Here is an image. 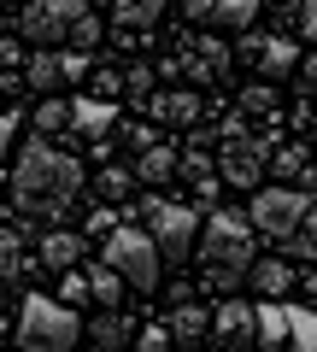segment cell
Here are the masks:
<instances>
[{
	"mask_svg": "<svg viewBox=\"0 0 317 352\" xmlns=\"http://www.w3.org/2000/svg\"><path fill=\"white\" fill-rule=\"evenodd\" d=\"M288 247L300 252L305 264L317 258V206H305V217H300V223H294V235H288Z\"/></svg>",
	"mask_w": 317,
	"mask_h": 352,
	"instance_id": "obj_30",
	"label": "cell"
},
{
	"mask_svg": "<svg viewBox=\"0 0 317 352\" xmlns=\"http://www.w3.org/2000/svg\"><path fill=\"white\" fill-rule=\"evenodd\" d=\"M159 12H165V0H112V18H118V30H153L159 24Z\"/></svg>",
	"mask_w": 317,
	"mask_h": 352,
	"instance_id": "obj_21",
	"label": "cell"
},
{
	"mask_svg": "<svg viewBox=\"0 0 317 352\" xmlns=\"http://www.w3.org/2000/svg\"><path fill=\"white\" fill-rule=\"evenodd\" d=\"M135 346L141 352H165V346H177V340H171L165 323H153V329H141V335H135Z\"/></svg>",
	"mask_w": 317,
	"mask_h": 352,
	"instance_id": "obj_34",
	"label": "cell"
},
{
	"mask_svg": "<svg viewBox=\"0 0 317 352\" xmlns=\"http://www.w3.org/2000/svg\"><path fill=\"white\" fill-rule=\"evenodd\" d=\"M24 270H30V258H24V235H18L12 223H0V276L18 282Z\"/></svg>",
	"mask_w": 317,
	"mask_h": 352,
	"instance_id": "obj_24",
	"label": "cell"
},
{
	"mask_svg": "<svg viewBox=\"0 0 317 352\" xmlns=\"http://www.w3.org/2000/svg\"><path fill=\"white\" fill-rule=\"evenodd\" d=\"M288 340L300 352H317V305H288Z\"/></svg>",
	"mask_w": 317,
	"mask_h": 352,
	"instance_id": "obj_27",
	"label": "cell"
},
{
	"mask_svg": "<svg viewBox=\"0 0 317 352\" xmlns=\"http://www.w3.org/2000/svg\"><path fill=\"white\" fill-rule=\"evenodd\" d=\"M83 71H89V53H83V47L59 53V76H65V82H83Z\"/></svg>",
	"mask_w": 317,
	"mask_h": 352,
	"instance_id": "obj_35",
	"label": "cell"
},
{
	"mask_svg": "<svg viewBox=\"0 0 317 352\" xmlns=\"http://www.w3.org/2000/svg\"><path fill=\"white\" fill-rule=\"evenodd\" d=\"M282 6H300V0H282Z\"/></svg>",
	"mask_w": 317,
	"mask_h": 352,
	"instance_id": "obj_42",
	"label": "cell"
},
{
	"mask_svg": "<svg viewBox=\"0 0 317 352\" xmlns=\"http://www.w3.org/2000/svg\"><path fill=\"white\" fill-rule=\"evenodd\" d=\"M83 159H71V153H59L47 135L24 141V153H18L12 164V200L18 212L30 217H65L71 212V200L83 194Z\"/></svg>",
	"mask_w": 317,
	"mask_h": 352,
	"instance_id": "obj_1",
	"label": "cell"
},
{
	"mask_svg": "<svg viewBox=\"0 0 317 352\" xmlns=\"http://www.w3.org/2000/svg\"><path fill=\"white\" fill-rule=\"evenodd\" d=\"M247 264H253V217L217 206V212L200 223V270H206V288H217V294L241 288V282H247Z\"/></svg>",
	"mask_w": 317,
	"mask_h": 352,
	"instance_id": "obj_2",
	"label": "cell"
},
{
	"mask_svg": "<svg viewBox=\"0 0 317 352\" xmlns=\"http://www.w3.org/2000/svg\"><path fill=\"white\" fill-rule=\"evenodd\" d=\"M24 82L36 88V94L65 88V76H59V53H53V47H36V53H30V65H24Z\"/></svg>",
	"mask_w": 317,
	"mask_h": 352,
	"instance_id": "obj_20",
	"label": "cell"
},
{
	"mask_svg": "<svg viewBox=\"0 0 317 352\" xmlns=\"http://www.w3.org/2000/svg\"><path fill=\"white\" fill-rule=\"evenodd\" d=\"M124 288H129V282L118 276L112 264H94V270H89V300L94 305H118V300H124Z\"/></svg>",
	"mask_w": 317,
	"mask_h": 352,
	"instance_id": "obj_26",
	"label": "cell"
},
{
	"mask_svg": "<svg viewBox=\"0 0 317 352\" xmlns=\"http://www.w3.org/2000/svg\"><path fill=\"white\" fill-rule=\"evenodd\" d=\"M241 53L259 65V76H270V82H276V76H288L294 65H300V47H294L288 36H247Z\"/></svg>",
	"mask_w": 317,
	"mask_h": 352,
	"instance_id": "obj_10",
	"label": "cell"
},
{
	"mask_svg": "<svg viewBox=\"0 0 317 352\" xmlns=\"http://www.w3.org/2000/svg\"><path fill=\"white\" fill-rule=\"evenodd\" d=\"M129 188H135V170H124V164H112V170H100V176H94V194H100L106 206L129 200Z\"/></svg>",
	"mask_w": 317,
	"mask_h": 352,
	"instance_id": "obj_28",
	"label": "cell"
},
{
	"mask_svg": "<svg viewBox=\"0 0 317 352\" xmlns=\"http://www.w3.org/2000/svg\"><path fill=\"white\" fill-rule=\"evenodd\" d=\"M259 335V317H253V305H241V300H223L212 311V340L217 346H247V340Z\"/></svg>",
	"mask_w": 317,
	"mask_h": 352,
	"instance_id": "obj_12",
	"label": "cell"
},
{
	"mask_svg": "<svg viewBox=\"0 0 317 352\" xmlns=\"http://www.w3.org/2000/svg\"><path fill=\"white\" fill-rule=\"evenodd\" d=\"M106 264H112L135 294H153V288H159V264H165V252H159V241H153L147 229H135L124 217L118 229H106Z\"/></svg>",
	"mask_w": 317,
	"mask_h": 352,
	"instance_id": "obj_4",
	"label": "cell"
},
{
	"mask_svg": "<svg viewBox=\"0 0 317 352\" xmlns=\"http://www.w3.org/2000/svg\"><path fill=\"white\" fill-rule=\"evenodd\" d=\"M300 88H305V94H317V53L300 65Z\"/></svg>",
	"mask_w": 317,
	"mask_h": 352,
	"instance_id": "obj_40",
	"label": "cell"
},
{
	"mask_svg": "<svg viewBox=\"0 0 317 352\" xmlns=\"http://www.w3.org/2000/svg\"><path fill=\"white\" fill-rule=\"evenodd\" d=\"M265 176H276V182H294V188H311V182H317V176H311V153H305V147H270Z\"/></svg>",
	"mask_w": 317,
	"mask_h": 352,
	"instance_id": "obj_14",
	"label": "cell"
},
{
	"mask_svg": "<svg viewBox=\"0 0 317 352\" xmlns=\"http://www.w3.org/2000/svg\"><path fill=\"white\" fill-rule=\"evenodd\" d=\"M182 12H188L194 24H212V0H182Z\"/></svg>",
	"mask_w": 317,
	"mask_h": 352,
	"instance_id": "obj_39",
	"label": "cell"
},
{
	"mask_svg": "<svg viewBox=\"0 0 317 352\" xmlns=\"http://www.w3.org/2000/svg\"><path fill=\"white\" fill-rule=\"evenodd\" d=\"M300 36L317 41V0H300Z\"/></svg>",
	"mask_w": 317,
	"mask_h": 352,
	"instance_id": "obj_37",
	"label": "cell"
},
{
	"mask_svg": "<svg viewBox=\"0 0 317 352\" xmlns=\"http://www.w3.org/2000/svg\"><path fill=\"white\" fill-rule=\"evenodd\" d=\"M177 159H182V153L171 147V141H147V147L135 153V164H129V170H135V182L159 188V182H171V176H177Z\"/></svg>",
	"mask_w": 317,
	"mask_h": 352,
	"instance_id": "obj_13",
	"label": "cell"
},
{
	"mask_svg": "<svg viewBox=\"0 0 317 352\" xmlns=\"http://www.w3.org/2000/svg\"><path fill=\"white\" fill-rule=\"evenodd\" d=\"M259 6L265 0H212V24L217 30H247L259 18Z\"/></svg>",
	"mask_w": 317,
	"mask_h": 352,
	"instance_id": "obj_25",
	"label": "cell"
},
{
	"mask_svg": "<svg viewBox=\"0 0 317 352\" xmlns=\"http://www.w3.org/2000/svg\"><path fill=\"white\" fill-rule=\"evenodd\" d=\"M89 12L83 0H24V12H18V30H24L36 47H53V41L71 36V24Z\"/></svg>",
	"mask_w": 317,
	"mask_h": 352,
	"instance_id": "obj_8",
	"label": "cell"
},
{
	"mask_svg": "<svg viewBox=\"0 0 317 352\" xmlns=\"http://www.w3.org/2000/svg\"><path fill=\"white\" fill-rule=\"evenodd\" d=\"M83 340V317H76V305L65 300H47V294H30L24 305H18V346L30 352H65Z\"/></svg>",
	"mask_w": 317,
	"mask_h": 352,
	"instance_id": "obj_3",
	"label": "cell"
},
{
	"mask_svg": "<svg viewBox=\"0 0 317 352\" xmlns=\"http://www.w3.org/2000/svg\"><path fill=\"white\" fill-rule=\"evenodd\" d=\"M59 300L65 305H83V300H89V276H83L76 264H71V270H59Z\"/></svg>",
	"mask_w": 317,
	"mask_h": 352,
	"instance_id": "obj_31",
	"label": "cell"
},
{
	"mask_svg": "<svg viewBox=\"0 0 317 352\" xmlns=\"http://www.w3.org/2000/svg\"><path fill=\"white\" fill-rule=\"evenodd\" d=\"M294 288H305V300L317 305V258H311V270H300V276H294Z\"/></svg>",
	"mask_w": 317,
	"mask_h": 352,
	"instance_id": "obj_38",
	"label": "cell"
},
{
	"mask_svg": "<svg viewBox=\"0 0 317 352\" xmlns=\"http://www.w3.org/2000/svg\"><path fill=\"white\" fill-rule=\"evenodd\" d=\"M89 340L112 352V346H129V340H135V329H129V317L118 311V305H100V317L89 323Z\"/></svg>",
	"mask_w": 317,
	"mask_h": 352,
	"instance_id": "obj_19",
	"label": "cell"
},
{
	"mask_svg": "<svg viewBox=\"0 0 317 352\" xmlns=\"http://www.w3.org/2000/svg\"><path fill=\"white\" fill-rule=\"evenodd\" d=\"M12 135H18V118H12V112H0V153L12 147Z\"/></svg>",
	"mask_w": 317,
	"mask_h": 352,
	"instance_id": "obj_41",
	"label": "cell"
},
{
	"mask_svg": "<svg viewBox=\"0 0 317 352\" xmlns=\"http://www.w3.org/2000/svg\"><path fill=\"white\" fill-rule=\"evenodd\" d=\"M65 41H71V47H83V53H89L94 41H100V24H94V18L83 12V18H76V24H71V36H65Z\"/></svg>",
	"mask_w": 317,
	"mask_h": 352,
	"instance_id": "obj_33",
	"label": "cell"
},
{
	"mask_svg": "<svg viewBox=\"0 0 317 352\" xmlns=\"http://www.w3.org/2000/svg\"><path fill=\"white\" fill-rule=\"evenodd\" d=\"M223 71H229V47L217 36H194L188 53L165 59V76H182V82H217Z\"/></svg>",
	"mask_w": 317,
	"mask_h": 352,
	"instance_id": "obj_9",
	"label": "cell"
},
{
	"mask_svg": "<svg viewBox=\"0 0 317 352\" xmlns=\"http://www.w3.org/2000/svg\"><path fill=\"white\" fill-rule=\"evenodd\" d=\"M135 217L147 223V235L159 241V252L165 258H188L194 252V241H200V217H194V206H171V200H159V194H147V200L135 206Z\"/></svg>",
	"mask_w": 317,
	"mask_h": 352,
	"instance_id": "obj_5",
	"label": "cell"
},
{
	"mask_svg": "<svg viewBox=\"0 0 317 352\" xmlns=\"http://www.w3.org/2000/svg\"><path fill=\"white\" fill-rule=\"evenodd\" d=\"M124 141H129V147L141 153L147 141H159V129H153V124H129V129H124Z\"/></svg>",
	"mask_w": 317,
	"mask_h": 352,
	"instance_id": "obj_36",
	"label": "cell"
},
{
	"mask_svg": "<svg viewBox=\"0 0 317 352\" xmlns=\"http://www.w3.org/2000/svg\"><path fill=\"white\" fill-rule=\"evenodd\" d=\"M276 112H282V100H276V82H247L241 88V118H265V124H276Z\"/></svg>",
	"mask_w": 317,
	"mask_h": 352,
	"instance_id": "obj_22",
	"label": "cell"
},
{
	"mask_svg": "<svg viewBox=\"0 0 317 352\" xmlns=\"http://www.w3.org/2000/svg\"><path fill=\"white\" fill-rule=\"evenodd\" d=\"M36 252H41V264H47V270H71V264L83 258V235H76V229H47Z\"/></svg>",
	"mask_w": 317,
	"mask_h": 352,
	"instance_id": "obj_18",
	"label": "cell"
},
{
	"mask_svg": "<svg viewBox=\"0 0 317 352\" xmlns=\"http://www.w3.org/2000/svg\"><path fill=\"white\" fill-rule=\"evenodd\" d=\"M165 329H171V340L177 346H194V340H206L212 335V311H200V305H171V317H165Z\"/></svg>",
	"mask_w": 317,
	"mask_h": 352,
	"instance_id": "obj_17",
	"label": "cell"
},
{
	"mask_svg": "<svg viewBox=\"0 0 317 352\" xmlns=\"http://www.w3.org/2000/svg\"><path fill=\"white\" fill-rule=\"evenodd\" d=\"M270 147H276V129H270V135H229L223 159H217V176H223L229 188H259V182H265Z\"/></svg>",
	"mask_w": 317,
	"mask_h": 352,
	"instance_id": "obj_7",
	"label": "cell"
},
{
	"mask_svg": "<svg viewBox=\"0 0 317 352\" xmlns=\"http://www.w3.org/2000/svg\"><path fill=\"white\" fill-rule=\"evenodd\" d=\"M112 124H118V106H112V100H83V94L71 100V129H76V135L100 141Z\"/></svg>",
	"mask_w": 317,
	"mask_h": 352,
	"instance_id": "obj_15",
	"label": "cell"
},
{
	"mask_svg": "<svg viewBox=\"0 0 317 352\" xmlns=\"http://www.w3.org/2000/svg\"><path fill=\"white\" fill-rule=\"evenodd\" d=\"M118 88H124V94H129L135 106H147V94H153V71H147V65H135V71H129Z\"/></svg>",
	"mask_w": 317,
	"mask_h": 352,
	"instance_id": "obj_32",
	"label": "cell"
},
{
	"mask_svg": "<svg viewBox=\"0 0 317 352\" xmlns=\"http://www.w3.org/2000/svg\"><path fill=\"white\" fill-rule=\"evenodd\" d=\"M259 346H282V340H288V305H276V300H265V305H259Z\"/></svg>",
	"mask_w": 317,
	"mask_h": 352,
	"instance_id": "obj_23",
	"label": "cell"
},
{
	"mask_svg": "<svg viewBox=\"0 0 317 352\" xmlns=\"http://www.w3.org/2000/svg\"><path fill=\"white\" fill-rule=\"evenodd\" d=\"M147 112L171 129H194L200 124V94L194 88H153L147 94Z\"/></svg>",
	"mask_w": 317,
	"mask_h": 352,
	"instance_id": "obj_11",
	"label": "cell"
},
{
	"mask_svg": "<svg viewBox=\"0 0 317 352\" xmlns=\"http://www.w3.org/2000/svg\"><path fill=\"white\" fill-rule=\"evenodd\" d=\"M294 264H282V258H259V264H247V282L259 288V300H282V294L294 288Z\"/></svg>",
	"mask_w": 317,
	"mask_h": 352,
	"instance_id": "obj_16",
	"label": "cell"
},
{
	"mask_svg": "<svg viewBox=\"0 0 317 352\" xmlns=\"http://www.w3.org/2000/svg\"><path fill=\"white\" fill-rule=\"evenodd\" d=\"M71 124V100H41L36 106V135H65Z\"/></svg>",
	"mask_w": 317,
	"mask_h": 352,
	"instance_id": "obj_29",
	"label": "cell"
},
{
	"mask_svg": "<svg viewBox=\"0 0 317 352\" xmlns=\"http://www.w3.org/2000/svg\"><path fill=\"white\" fill-rule=\"evenodd\" d=\"M305 206H311V194L294 188V182H282V188H259L253 194V212H247V217H253V235L288 247V235H294V223L305 217Z\"/></svg>",
	"mask_w": 317,
	"mask_h": 352,
	"instance_id": "obj_6",
	"label": "cell"
}]
</instances>
